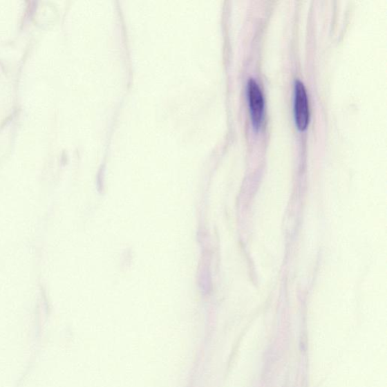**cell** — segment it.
Masks as SVG:
<instances>
[{"label":"cell","instance_id":"7a4b0ae2","mask_svg":"<svg viewBox=\"0 0 387 387\" xmlns=\"http://www.w3.org/2000/svg\"><path fill=\"white\" fill-rule=\"evenodd\" d=\"M248 96L252 123L254 126L258 129L263 122L264 99L259 85L253 79H249L248 84Z\"/></svg>","mask_w":387,"mask_h":387},{"label":"cell","instance_id":"6da1fadb","mask_svg":"<svg viewBox=\"0 0 387 387\" xmlns=\"http://www.w3.org/2000/svg\"><path fill=\"white\" fill-rule=\"evenodd\" d=\"M294 114L298 129L305 131L310 122V108L308 93L300 80L295 84Z\"/></svg>","mask_w":387,"mask_h":387}]
</instances>
